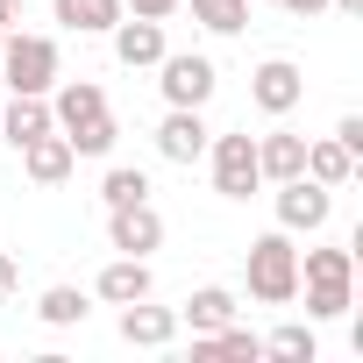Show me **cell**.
I'll return each mask as SVG.
<instances>
[{"instance_id":"f1b7e54d","label":"cell","mask_w":363,"mask_h":363,"mask_svg":"<svg viewBox=\"0 0 363 363\" xmlns=\"http://www.w3.org/2000/svg\"><path fill=\"white\" fill-rule=\"evenodd\" d=\"M0 22H8V29H15V22H22V0H0Z\"/></svg>"},{"instance_id":"ac0fdd59","label":"cell","mask_w":363,"mask_h":363,"mask_svg":"<svg viewBox=\"0 0 363 363\" xmlns=\"http://www.w3.org/2000/svg\"><path fill=\"white\" fill-rule=\"evenodd\" d=\"M50 15H57L72 36H107L128 8H121V0H50Z\"/></svg>"},{"instance_id":"cb8c5ba5","label":"cell","mask_w":363,"mask_h":363,"mask_svg":"<svg viewBox=\"0 0 363 363\" xmlns=\"http://www.w3.org/2000/svg\"><path fill=\"white\" fill-rule=\"evenodd\" d=\"M114 135H121V121H114V107H107V114H93L86 128H72L65 143H72V157H107V150H114Z\"/></svg>"},{"instance_id":"5b68a950","label":"cell","mask_w":363,"mask_h":363,"mask_svg":"<svg viewBox=\"0 0 363 363\" xmlns=\"http://www.w3.org/2000/svg\"><path fill=\"white\" fill-rule=\"evenodd\" d=\"M207 164H214V193H221V200H250V193L264 186L257 135H207Z\"/></svg>"},{"instance_id":"8fae6325","label":"cell","mask_w":363,"mask_h":363,"mask_svg":"<svg viewBox=\"0 0 363 363\" xmlns=\"http://www.w3.org/2000/svg\"><path fill=\"white\" fill-rule=\"evenodd\" d=\"M121 342L128 349H164V342H178V313L150 306V299H128L121 306Z\"/></svg>"},{"instance_id":"83f0119b","label":"cell","mask_w":363,"mask_h":363,"mask_svg":"<svg viewBox=\"0 0 363 363\" xmlns=\"http://www.w3.org/2000/svg\"><path fill=\"white\" fill-rule=\"evenodd\" d=\"M278 8H285V15H299V22H313V15L328 8V0H278Z\"/></svg>"},{"instance_id":"5bb4252c","label":"cell","mask_w":363,"mask_h":363,"mask_svg":"<svg viewBox=\"0 0 363 363\" xmlns=\"http://www.w3.org/2000/svg\"><path fill=\"white\" fill-rule=\"evenodd\" d=\"M107 306H128V299H150L157 292V278H150V257H114V264H100V285H93Z\"/></svg>"},{"instance_id":"3957f363","label":"cell","mask_w":363,"mask_h":363,"mask_svg":"<svg viewBox=\"0 0 363 363\" xmlns=\"http://www.w3.org/2000/svg\"><path fill=\"white\" fill-rule=\"evenodd\" d=\"M157 86H164L171 107H207V100L221 93V72H214V57H200V50H164V57H157Z\"/></svg>"},{"instance_id":"30bf717a","label":"cell","mask_w":363,"mask_h":363,"mask_svg":"<svg viewBox=\"0 0 363 363\" xmlns=\"http://www.w3.org/2000/svg\"><path fill=\"white\" fill-rule=\"evenodd\" d=\"M93 114H107V93H100L93 79H65V86H50V121H57V135L86 128Z\"/></svg>"},{"instance_id":"4316f807","label":"cell","mask_w":363,"mask_h":363,"mask_svg":"<svg viewBox=\"0 0 363 363\" xmlns=\"http://www.w3.org/2000/svg\"><path fill=\"white\" fill-rule=\"evenodd\" d=\"M335 143H342V150H349V157L363 164V114H342V128H335Z\"/></svg>"},{"instance_id":"603a6c76","label":"cell","mask_w":363,"mask_h":363,"mask_svg":"<svg viewBox=\"0 0 363 363\" xmlns=\"http://www.w3.org/2000/svg\"><path fill=\"white\" fill-rule=\"evenodd\" d=\"M100 200H107V207H135V200H150V171H135V164H114V171L100 178Z\"/></svg>"},{"instance_id":"4dcf8cb0","label":"cell","mask_w":363,"mask_h":363,"mask_svg":"<svg viewBox=\"0 0 363 363\" xmlns=\"http://www.w3.org/2000/svg\"><path fill=\"white\" fill-rule=\"evenodd\" d=\"M328 8H342V15H363V0H328Z\"/></svg>"},{"instance_id":"7a4b0ae2","label":"cell","mask_w":363,"mask_h":363,"mask_svg":"<svg viewBox=\"0 0 363 363\" xmlns=\"http://www.w3.org/2000/svg\"><path fill=\"white\" fill-rule=\"evenodd\" d=\"M250 299H264V306H292L299 299V250H292L285 228L250 242Z\"/></svg>"},{"instance_id":"277c9868","label":"cell","mask_w":363,"mask_h":363,"mask_svg":"<svg viewBox=\"0 0 363 363\" xmlns=\"http://www.w3.org/2000/svg\"><path fill=\"white\" fill-rule=\"evenodd\" d=\"M0 72H8L15 93H50V86H57V43L8 29V43H0Z\"/></svg>"},{"instance_id":"e0dca14e","label":"cell","mask_w":363,"mask_h":363,"mask_svg":"<svg viewBox=\"0 0 363 363\" xmlns=\"http://www.w3.org/2000/svg\"><path fill=\"white\" fill-rule=\"evenodd\" d=\"M193 356H214V363H257L264 356V335H250V328H207V335H193Z\"/></svg>"},{"instance_id":"9c48e42d","label":"cell","mask_w":363,"mask_h":363,"mask_svg":"<svg viewBox=\"0 0 363 363\" xmlns=\"http://www.w3.org/2000/svg\"><path fill=\"white\" fill-rule=\"evenodd\" d=\"M207 121H200V107H171L164 121H157V157L164 164H200L207 157Z\"/></svg>"},{"instance_id":"6da1fadb","label":"cell","mask_w":363,"mask_h":363,"mask_svg":"<svg viewBox=\"0 0 363 363\" xmlns=\"http://www.w3.org/2000/svg\"><path fill=\"white\" fill-rule=\"evenodd\" d=\"M299 292H306V320H342L356 306V250H306Z\"/></svg>"},{"instance_id":"ffe728a7","label":"cell","mask_w":363,"mask_h":363,"mask_svg":"<svg viewBox=\"0 0 363 363\" xmlns=\"http://www.w3.org/2000/svg\"><path fill=\"white\" fill-rule=\"evenodd\" d=\"M306 178H320L328 193H342L349 178H356V157H349L335 135H328V143H306Z\"/></svg>"},{"instance_id":"d4e9b609","label":"cell","mask_w":363,"mask_h":363,"mask_svg":"<svg viewBox=\"0 0 363 363\" xmlns=\"http://www.w3.org/2000/svg\"><path fill=\"white\" fill-rule=\"evenodd\" d=\"M264 356H292V363H313V356H320V342H313V328L285 320V328H271V335H264Z\"/></svg>"},{"instance_id":"8992f818","label":"cell","mask_w":363,"mask_h":363,"mask_svg":"<svg viewBox=\"0 0 363 363\" xmlns=\"http://www.w3.org/2000/svg\"><path fill=\"white\" fill-rule=\"evenodd\" d=\"M328 214H335V193L320 186V178H285V186H278V228L285 235H320L328 228Z\"/></svg>"},{"instance_id":"7402d4cb","label":"cell","mask_w":363,"mask_h":363,"mask_svg":"<svg viewBox=\"0 0 363 363\" xmlns=\"http://www.w3.org/2000/svg\"><path fill=\"white\" fill-rule=\"evenodd\" d=\"M193 22L214 36H242L250 29V0H193Z\"/></svg>"},{"instance_id":"ba28073f","label":"cell","mask_w":363,"mask_h":363,"mask_svg":"<svg viewBox=\"0 0 363 363\" xmlns=\"http://www.w3.org/2000/svg\"><path fill=\"white\" fill-rule=\"evenodd\" d=\"M107 242H114L121 257H150V250L164 242V214H157L150 200H135V207H107Z\"/></svg>"},{"instance_id":"f546056e","label":"cell","mask_w":363,"mask_h":363,"mask_svg":"<svg viewBox=\"0 0 363 363\" xmlns=\"http://www.w3.org/2000/svg\"><path fill=\"white\" fill-rule=\"evenodd\" d=\"M0 292H15V257H0Z\"/></svg>"},{"instance_id":"2e32d148","label":"cell","mask_w":363,"mask_h":363,"mask_svg":"<svg viewBox=\"0 0 363 363\" xmlns=\"http://www.w3.org/2000/svg\"><path fill=\"white\" fill-rule=\"evenodd\" d=\"M107 36H114V57H121L128 72H135V65H157V57H164V22H143V15L128 22V15H121V22L107 29Z\"/></svg>"},{"instance_id":"1f68e13d","label":"cell","mask_w":363,"mask_h":363,"mask_svg":"<svg viewBox=\"0 0 363 363\" xmlns=\"http://www.w3.org/2000/svg\"><path fill=\"white\" fill-rule=\"evenodd\" d=\"M0 43H8V22H0Z\"/></svg>"},{"instance_id":"7c38bea8","label":"cell","mask_w":363,"mask_h":363,"mask_svg":"<svg viewBox=\"0 0 363 363\" xmlns=\"http://www.w3.org/2000/svg\"><path fill=\"white\" fill-rule=\"evenodd\" d=\"M57 121H50V93H15V100H0V135H8L15 150L22 143H36V135H50Z\"/></svg>"},{"instance_id":"9a60e30c","label":"cell","mask_w":363,"mask_h":363,"mask_svg":"<svg viewBox=\"0 0 363 363\" xmlns=\"http://www.w3.org/2000/svg\"><path fill=\"white\" fill-rule=\"evenodd\" d=\"M72 164H79V157H72V143H65L57 128H50V135H36V143H22V171L36 178V186H65Z\"/></svg>"},{"instance_id":"4fadbf2b","label":"cell","mask_w":363,"mask_h":363,"mask_svg":"<svg viewBox=\"0 0 363 363\" xmlns=\"http://www.w3.org/2000/svg\"><path fill=\"white\" fill-rule=\"evenodd\" d=\"M257 171H264V186H285V178H299V171H306V135H292V128L257 135Z\"/></svg>"},{"instance_id":"52a82bcc","label":"cell","mask_w":363,"mask_h":363,"mask_svg":"<svg viewBox=\"0 0 363 363\" xmlns=\"http://www.w3.org/2000/svg\"><path fill=\"white\" fill-rule=\"evenodd\" d=\"M250 100H257V114L285 121V114L306 100V72H299L292 57H264V65L250 72Z\"/></svg>"},{"instance_id":"44dd1931","label":"cell","mask_w":363,"mask_h":363,"mask_svg":"<svg viewBox=\"0 0 363 363\" xmlns=\"http://www.w3.org/2000/svg\"><path fill=\"white\" fill-rule=\"evenodd\" d=\"M86 313H93V306H86L79 285H50V292L36 299V320H43V328H79Z\"/></svg>"},{"instance_id":"484cf974","label":"cell","mask_w":363,"mask_h":363,"mask_svg":"<svg viewBox=\"0 0 363 363\" xmlns=\"http://www.w3.org/2000/svg\"><path fill=\"white\" fill-rule=\"evenodd\" d=\"M121 8H128V15H143V22H171L186 0H121Z\"/></svg>"},{"instance_id":"d6986e66","label":"cell","mask_w":363,"mask_h":363,"mask_svg":"<svg viewBox=\"0 0 363 363\" xmlns=\"http://www.w3.org/2000/svg\"><path fill=\"white\" fill-rule=\"evenodd\" d=\"M178 320H186L193 335H207V328H228V320H235V292H228V285H200L186 306H178Z\"/></svg>"}]
</instances>
